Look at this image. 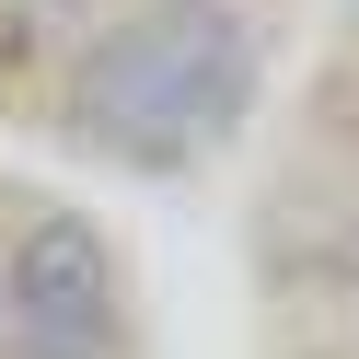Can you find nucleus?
I'll return each instance as SVG.
<instances>
[{
	"mask_svg": "<svg viewBox=\"0 0 359 359\" xmlns=\"http://www.w3.org/2000/svg\"><path fill=\"white\" fill-rule=\"evenodd\" d=\"M255 104H266V35L243 0H116L104 24L70 35L47 128L81 163L174 186L209 151H232Z\"/></svg>",
	"mask_w": 359,
	"mask_h": 359,
	"instance_id": "f257e3e1",
	"label": "nucleus"
},
{
	"mask_svg": "<svg viewBox=\"0 0 359 359\" xmlns=\"http://www.w3.org/2000/svg\"><path fill=\"white\" fill-rule=\"evenodd\" d=\"M128 255L93 209H24L0 255V359H128Z\"/></svg>",
	"mask_w": 359,
	"mask_h": 359,
	"instance_id": "f03ea898",
	"label": "nucleus"
},
{
	"mask_svg": "<svg viewBox=\"0 0 359 359\" xmlns=\"http://www.w3.org/2000/svg\"><path fill=\"white\" fill-rule=\"evenodd\" d=\"M325 93H336V104H325V128H336V151H348V163H359V70H348V81H325Z\"/></svg>",
	"mask_w": 359,
	"mask_h": 359,
	"instance_id": "7ed1b4c3",
	"label": "nucleus"
},
{
	"mask_svg": "<svg viewBox=\"0 0 359 359\" xmlns=\"http://www.w3.org/2000/svg\"><path fill=\"white\" fill-rule=\"evenodd\" d=\"M0 255H12V243H0Z\"/></svg>",
	"mask_w": 359,
	"mask_h": 359,
	"instance_id": "20e7f679",
	"label": "nucleus"
}]
</instances>
